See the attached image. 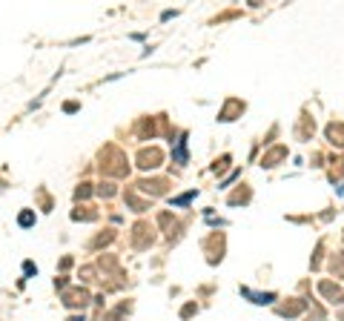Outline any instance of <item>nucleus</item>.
<instances>
[{"label":"nucleus","instance_id":"1","mask_svg":"<svg viewBox=\"0 0 344 321\" xmlns=\"http://www.w3.org/2000/svg\"><path fill=\"white\" fill-rule=\"evenodd\" d=\"M20 224H23V227H26V224H32V215L23 212V215H20Z\"/></svg>","mask_w":344,"mask_h":321}]
</instances>
